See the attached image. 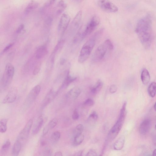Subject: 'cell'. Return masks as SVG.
<instances>
[{
    "instance_id": "obj_42",
    "label": "cell",
    "mask_w": 156,
    "mask_h": 156,
    "mask_svg": "<svg viewBox=\"0 0 156 156\" xmlns=\"http://www.w3.org/2000/svg\"><path fill=\"white\" fill-rule=\"evenodd\" d=\"M83 153V151H80L77 153L75 155L76 156H81L82 155V154Z\"/></svg>"
},
{
    "instance_id": "obj_2",
    "label": "cell",
    "mask_w": 156,
    "mask_h": 156,
    "mask_svg": "<svg viewBox=\"0 0 156 156\" xmlns=\"http://www.w3.org/2000/svg\"><path fill=\"white\" fill-rule=\"evenodd\" d=\"M104 30V28H102L96 31L83 44L78 57L79 62L83 63L88 59L95 45L96 41L102 35Z\"/></svg>"
},
{
    "instance_id": "obj_7",
    "label": "cell",
    "mask_w": 156,
    "mask_h": 156,
    "mask_svg": "<svg viewBox=\"0 0 156 156\" xmlns=\"http://www.w3.org/2000/svg\"><path fill=\"white\" fill-rule=\"evenodd\" d=\"M99 6L104 11L108 12H115L118 9V7L109 0H98Z\"/></svg>"
},
{
    "instance_id": "obj_6",
    "label": "cell",
    "mask_w": 156,
    "mask_h": 156,
    "mask_svg": "<svg viewBox=\"0 0 156 156\" xmlns=\"http://www.w3.org/2000/svg\"><path fill=\"white\" fill-rule=\"evenodd\" d=\"M100 21V19L98 16L95 15L92 17L87 25L85 30L81 33V41L95 29L99 24Z\"/></svg>"
},
{
    "instance_id": "obj_39",
    "label": "cell",
    "mask_w": 156,
    "mask_h": 156,
    "mask_svg": "<svg viewBox=\"0 0 156 156\" xmlns=\"http://www.w3.org/2000/svg\"><path fill=\"white\" fill-rule=\"evenodd\" d=\"M40 66L39 65L36 66L35 67L33 72V73L34 75H36L38 73L40 70Z\"/></svg>"
},
{
    "instance_id": "obj_45",
    "label": "cell",
    "mask_w": 156,
    "mask_h": 156,
    "mask_svg": "<svg viewBox=\"0 0 156 156\" xmlns=\"http://www.w3.org/2000/svg\"><path fill=\"white\" fill-rule=\"evenodd\" d=\"M154 110L156 111V102L154 105Z\"/></svg>"
},
{
    "instance_id": "obj_13",
    "label": "cell",
    "mask_w": 156,
    "mask_h": 156,
    "mask_svg": "<svg viewBox=\"0 0 156 156\" xmlns=\"http://www.w3.org/2000/svg\"><path fill=\"white\" fill-rule=\"evenodd\" d=\"M57 93L54 90H50L45 97L42 102V106L45 107L50 103L55 98Z\"/></svg>"
},
{
    "instance_id": "obj_22",
    "label": "cell",
    "mask_w": 156,
    "mask_h": 156,
    "mask_svg": "<svg viewBox=\"0 0 156 156\" xmlns=\"http://www.w3.org/2000/svg\"><path fill=\"white\" fill-rule=\"evenodd\" d=\"M103 86V83L100 80H98L95 85L91 89V92L93 94L98 93L101 89Z\"/></svg>"
},
{
    "instance_id": "obj_40",
    "label": "cell",
    "mask_w": 156,
    "mask_h": 156,
    "mask_svg": "<svg viewBox=\"0 0 156 156\" xmlns=\"http://www.w3.org/2000/svg\"><path fill=\"white\" fill-rule=\"evenodd\" d=\"M13 44H10L7 45L5 48H4L3 50V52H4L7 50H8L11 47L12 45H13Z\"/></svg>"
},
{
    "instance_id": "obj_1",
    "label": "cell",
    "mask_w": 156,
    "mask_h": 156,
    "mask_svg": "<svg viewBox=\"0 0 156 156\" xmlns=\"http://www.w3.org/2000/svg\"><path fill=\"white\" fill-rule=\"evenodd\" d=\"M135 31L143 45L146 48H148L152 36V20L150 16H146L139 20Z\"/></svg>"
},
{
    "instance_id": "obj_12",
    "label": "cell",
    "mask_w": 156,
    "mask_h": 156,
    "mask_svg": "<svg viewBox=\"0 0 156 156\" xmlns=\"http://www.w3.org/2000/svg\"><path fill=\"white\" fill-rule=\"evenodd\" d=\"M151 125V121L149 119H144L139 126V132L140 134L142 135L146 134L149 131Z\"/></svg>"
},
{
    "instance_id": "obj_18",
    "label": "cell",
    "mask_w": 156,
    "mask_h": 156,
    "mask_svg": "<svg viewBox=\"0 0 156 156\" xmlns=\"http://www.w3.org/2000/svg\"><path fill=\"white\" fill-rule=\"evenodd\" d=\"M125 142L124 136H121L115 143L113 145L114 149L116 150H119L123 147Z\"/></svg>"
},
{
    "instance_id": "obj_24",
    "label": "cell",
    "mask_w": 156,
    "mask_h": 156,
    "mask_svg": "<svg viewBox=\"0 0 156 156\" xmlns=\"http://www.w3.org/2000/svg\"><path fill=\"white\" fill-rule=\"evenodd\" d=\"M77 79L76 77H72L70 76L68 73L64 80L62 84V88H66L70 83L75 80Z\"/></svg>"
},
{
    "instance_id": "obj_5",
    "label": "cell",
    "mask_w": 156,
    "mask_h": 156,
    "mask_svg": "<svg viewBox=\"0 0 156 156\" xmlns=\"http://www.w3.org/2000/svg\"><path fill=\"white\" fill-rule=\"evenodd\" d=\"M14 73V68L13 65L9 63H7L1 80V85L3 88H5L10 84L12 80Z\"/></svg>"
},
{
    "instance_id": "obj_43",
    "label": "cell",
    "mask_w": 156,
    "mask_h": 156,
    "mask_svg": "<svg viewBox=\"0 0 156 156\" xmlns=\"http://www.w3.org/2000/svg\"><path fill=\"white\" fill-rule=\"evenodd\" d=\"M152 155L156 156V149L153 151L152 153Z\"/></svg>"
},
{
    "instance_id": "obj_33",
    "label": "cell",
    "mask_w": 156,
    "mask_h": 156,
    "mask_svg": "<svg viewBox=\"0 0 156 156\" xmlns=\"http://www.w3.org/2000/svg\"><path fill=\"white\" fill-rule=\"evenodd\" d=\"M56 0H48L44 5V7L48 8L54 4Z\"/></svg>"
},
{
    "instance_id": "obj_38",
    "label": "cell",
    "mask_w": 156,
    "mask_h": 156,
    "mask_svg": "<svg viewBox=\"0 0 156 156\" xmlns=\"http://www.w3.org/2000/svg\"><path fill=\"white\" fill-rule=\"evenodd\" d=\"M24 27L23 24H21L19 25L16 30V33L18 34L20 33L24 28Z\"/></svg>"
},
{
    "instance_id": "obj_17",
    "label": "cell",
    "mask_w": 156,
    "mask_h": 156,
    "mask_svg": "<svg viewBox=\"0 0 156 156\" xmlns=\"http://www.w3.org/2000/svg\"><path fill=\"white\" fill-rule=\"evenodd\" d=\"M38 2L35 1H32L28 4L24 10V13L27 15L35 9L38 6Z\"/></svg>"
},
{
    "instance_id": "obj_20",
    "label": "cell",
    "mask_w": 156,
    "mask_h": 156,
    "mask_svg": "<svg viewBox=\"0 0 156 156\" xmlns=\"http://www.w3.org/2000/svg\"><path fill=\"white\" fill-rule=\"evenodd\" d=\"M47 48L44 46L40 47L37 50L36 53V57L40 59L44 57L48 53Z\"/></svg>"
},
{
    "instance_id": "obj_34",
    "label": "cell",
    "mask_w": 156,
    "mask_h": 156,
    "mask_svg": "<svg viewBox=\"0 0 156 156\" xmlns=\"http://www.w3.org/2000/svg\"><path fill=\"white\" fill-rule=\"evenodd\" d=\"M117 88L115 84L112 85L109 88V91L112 94H113L116 92Z\"/></svg>"
},
{
    "instance_id": "obj_8",
    "label": "cell",
    "mask_w": 156,
    "mask_h": 156,
    "mask_svg": "<svg viewBox=\"0 0 156 156\" xmlns=\"http://www.w3.org/2000/svg\"><path fill=\"white\" fill-rule=\"evenodd\" d=\"M41 90V87L40 85L34 87L27 95L24 102V105L27 107L32 104L38 96Z\"/></svg>"
},
{
    "instance_id": "obj_23",
    "label": "cell",
    "mask_w": 156,
    "mask_h": 156,
    "mask_svg": "<svg viewBox=\"0 0 156 156\" xmlns=\"http://www.w3.org/2000/svg\"><path fill=\"white\" fill-rule=\"evenodd\" d=\"M147 92L151 97H154L156 94V83L153 82L149 85L147 89Z\"/></svg>"
},
{
    "instance_id": "obj_31",
    "label": "cell",
    "mask_w": 156,
    "mask_h": 156,
    "mask_svg": "<svg viewBox=\"0 0 156 156\" xmlns=\"http://www.w3.org/2000/svg\"><path fill=\"white\" fill-rule=\"evenodd\" d=\"M98 117L97 113L95 111L93 112L89 116V119H92V121H96Z\"/></svg>"
},
{
    "instance_id": "obj_46",
    "label": "cell",
    "mask_w": 156,
    "mask_h": 156,
    "mask_svg": "<svg viewBox=\"0 0 156 156\" xmlns=\"http://www.w3.org/2000/svg\"><path fill=\"white\" fill-rule=\"evenodd\" d=\"M155 128L156 129V125H155Z\"/></svg>"
},
{
    "instance_id": "obj_44",
    "label": "cell",
    "mask_w": 156,
    "mask_h": 156,
    "mask_svg": "<svg viewBox=\"0 0 156 156\" xmlns=\"http://www.w3.org/2000/svg\"><path fill=\"white\" fill-rule=\"evenodd\" d=\"M73 0L75 1V2H82V1H83L84 0Z\"/></svg>"
},
{
    "instance_id": "obj_27",
    "label": "cell",
    "mask_w": 156,
    "mask_h": 156,
    "mask_svg": "<svg viewBox=\"0 0 156 156\" xmlns=\"http://www.w3.org/2000/svg\"><path fill=\"white\" fill-rule=\"evenodd\" d=\"M11 146V142L9 140L5 142L2 146L1 153L2 154L6 153L9 151Z\"/></svg>"
},
{
    "instance_id": "obj_15",
    "label": "cell",
    "mask_w": 156,
    "mask_h": 156,
    "mask_svg": "<svg viewBox=\"0 0 156 156\" xmlns=\"http://www.w3.org/2000/svg\"><path fill=\"white\" fill-rule=\"evenodd\" d=\"M81 92V90L79 88L77 87H73L68 92L66 97L72 100H75L80 95Z\"/></svg>"
},
{
    "instance_id": "obj_28",
    "label": "cell",
    "mask_w": 156,
    "mask_h": 156,
    "mask_svg": "<svg viewBox=\"0 0 156 156\" xmlns=\"http://www.w3.org/2000/svg\"><path fill=\"white\" fill-rule=\"evenodd\" d=\"M8 119H3L0 121V131L2 133H4L7 130V124Z\"/></svg>"
},
{
    "instance_id": "obj_32",
    "label": "cell",
    "mask_w": 156,
    "mask_h": 156,
    "mask_svg": "<svg viewBox=\"0 0 156 156\" xmlns=\"http://www.w3.org/2000/svg\"><path fill=\"white\" fill-rule=\"evenodd\" d=\"M94 104L93 100L91 98H88L86 100L84 103V105L88 106H93Z\"/></svg>"
},
{
    "instance_id": "obj_25",
    "label": "cell",
    "mask_w": 156,
    "mask_h": 156,
    "mask_svg": "<svg viewBox=\"0 0 156 156\" xmlns=\"http://www.w3.org/2000/svg\"><path fill=\"white\" fill-rule=\"evenodd\" d=\"M84 139V135L82 133L75 136L73 142L74 145L78 146L80 145L82 143Z\"/></svg>"
},
{
    "instance_id": "obj_35",
    "label": "cell",
    "mask_w": 156,
    "mask_h": 156,
    "mask_svg": "<svg viewBox=\"0 0 156 156\" xmlns=\"http://www.w3.org/2000/svg\"><path fill=\"white\" fill-rule=\"evenodd\" d=\"M79 117V113L76 109H75L72 114V117L73 120H77Z\"/></svg>"
},
{
    "instance_id": "obj_14",
    "label": "cell",
    "mask_w": 156,
    "mask_h": 156,
    "mask_svg": "<svg viewBox=\"0 0 156 156\" xmlns=\"http://www.w3.org/2000/svg\"><path fill=\"white\" fill-rule=\"evenodd\" d=\"M44 121L42 116L41 115L38 118L33 128L32 133L33 135L37 134L40 131L43 125Z\"/></svg>"
},
{
    "instance_id": "obj_4",
    "label": "cell",
    "mask_w": 156,
    "mask_h": 156,
    "mask_svg": "<svg viewBox=\"0 0 156 156\" xmlns=\"http://www.w3.org/2000/svg\"><path fill=\"white\" fill-rule=\"evenodd\" d=\"M113 45L111 41L107 39L100 45L94 53L92 60L94 62L100 61L105 57L108 51H111L113 49Z\"/></svg>"
},
{
    "instance_id": "obj_41",
    "label": "cell",
    "mask_w": 156,
    "mask_h": 156,
    "mask_svg": "<svg viewBox=\"0 0 156 156\" xmlns=\"http://www.w3.org/2000/svg\"><path fill=\"white\" fill-rule=\"evenodd\" d=\"M55 156H62V153L60 151H57L55 153Z\"/></svg>"
},
{
    "instance_id": "obj_26",
    "label": "cell",
    "mask_w": 156,
    "mask_h": 156,
    "mask_svg": "<svg viewBox=\"0 0 156 156\" xmlns=\"http://www.w3.org/2000/svg\"><path fill=\"white\" fill-rule=\"evenodd\" d=\"M57 6L58 9L57 13L58 15L60 14L64 11L66 8L67 5L63 0H60L58 3Z\"/></svg>"
},
{
    "instance_id": "obj_30",
    "label": "cell",
    "mask_w": 156,
    "mask_h": 156,
    "mask_svg": "<svg viewBox=\"0 0 156 156\" xmlns=\"http://www.w3.org/2000/svg\"><path fill=\"white\" fill-rule=\"evenodd\" d=\"M83 126L81 124H79L77 125L74 131V134L75 136L78 134L82 133L83 130Z\"/></svg>"
},
{
    "instance_id": "obj_21",
    "label": "cell",
    "mask_w": 156,
    "mask_h": 156,
    "mask_svg": "<svg viewBox=\"0 0 156 156\" xmlns=\"http://www.w3.org/2000/svg\"><path fill=\"white\" fill-rule=\"evenodd\" d=\"M22 143L19 140H17L14 143L12 150V155L17 156L19 155L21 148Z\"/></svg>"
},
{
    "instance_id": "obj_3",
    "label": "cell",
    "mask_w": 156,
    "mask_h": 156,
    "mask_svg": "<svg viewBox=\"0 0 156 156\" xmlns=\"http://www.w3.org/2000/svg\"><path fill=\"white\" fill-rule=\"evenodd\" d=\"M126 105L123 104L116 123L110 130L107 136L108 141H111L117 136L123 125L126 115Z\"/></svg>"
},
{
    "instance_id": "obj_9",
    "label": "cell",
    "mask_w": 156,
    "mask_h": 156,
    "mask_svg": "<svg viewBox=\"0 0 156 156\" xmlns=\"http://www.w3.org/2000/svg\"><path fill=\"white\" fill-rule=\"evenodd\" d=\"M70 18L67 14L63 13L59 20L58 26V31L61 35H63L66 30L70 21Z\"/></svg>"
},
{
    "instance_id": "obj_36",
    "label": "cell",
    "mask_w": 156,
    "mask_h": 156,
    "mask_svg": "<svg viewBox=\"0 0 156 156\" xmlns=\"http://www.w3.org/2000/svg\"><path fill=\"white\" fill-rule=\"evenodd\" d=\"M86 156H96L97 155V153L94 149L90 150L86 154Z\"/></svg>"
},
{
    "instance_id": "obj_10",
    "label": "cell",
    "mask_w": 156,
    "mask_h": 156,
    "mask_svg": "<svg viewBox=\"0 0 156 156\" xmlns=\"http://www.w3.org/2000/svg\"><path fill=\"white\" fill-rule=\"evenodd\" d=\"M33 123L32 119H29L19 133L17 140L21 143L22 142L26 141L27 139Z\"/></svg>"
},
{
    "instance_id": "obj_19",
    "label": "cell",
    "mask_w": 156,
    "mask_h": 156,
    "mask_svg": "<svg viewBox=\"0 0 156 156\" xmlns=\"http://www.w3.org/2000/svg\"><path fill=\"white\" fill-rule=\"evenodd\" d=\"M141 79L144 84L146 85L149 82L150 76L148 71L146 69H144L142 70L141 75Z\"/></svg>"
},
{
    "instance_id": "obj_29",
    "label": "cell",
    "mask_w": 156,
    "mask_h": 156,
    "mask_svg": "<svg viewBox=\"0 0 156 156\" xmlns=\"http://www.w3.org/2000/svg\"><path fill=\"white\" fill-rule=\"evenodd\" d=\"M61 133L58 131H55L52 133L51 136V139L54 142L58 141L60 138Z\"/></svg>"
},
{
    "instance_id": "obj_37",
    "label": "cell",
    "mask_w": 156,
    "mask_h": 156,
    "mask_svg": "<svg viewBox=\"0 0 156 156\" xmlns=\"http://www.w3.org/2000/svg\"><path fill=\"white\" fill-rule=\"evenodd\" d=\"M52 153L51 150L48 148H47L44 151V154L45 155H50Z\"/></svg>"
},
{
    "instance_id": "obj_16",
    "label": "cell",
    "mask_w": 156,
    "mask_h": 156,
    "mask_svg": "<svg viewBox=\"0 0 156 156\" xmlns=\"http://www.w3.org/2000/svg\"><path fill=\"white\" fill-rule=\"evenodd\" d=\"M58 122V119L55 118L51 120L44 128L43 130V135H46L50 130L54 128L57 125Z\"/></svg>"
},
{
    "instance_id": "obj_11",
    "label": "cell",
    "mask_w": 156,
    "mask_h": 156,
    "mask_svg": "<svg viewBox=\"0 0 156 156\" xmlns=\"http://www.w3.org/2000/svg\"><path fill=\"white\" fill-rule=\"evenodd\" d=\"M17 95V90L12 88L3 99L2 103L3 104L10 103L14 102L16 99Z\"/></svg>"
}]
</instances>
